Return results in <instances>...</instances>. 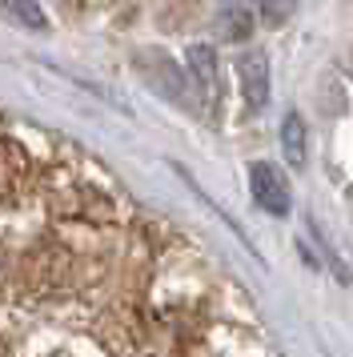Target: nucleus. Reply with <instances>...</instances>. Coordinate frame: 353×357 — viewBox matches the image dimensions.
<instances>
[{"label":"nucleus","mask_w":353,"mask_h":357,"mask_svg":"<svg viewBox=\"0 0 353 357\" xmlns=\"http://www.w3.org/2000/svg\"><path fill=\"white\" fill-rule=\"evenodd\" d=\"M189 68H193V81H197V89L205 93L209 109H217V105H221V81H217V52L209 49V45H193V49H189Z\"/></svg>","instance_id":"7ed1b4c3"},{"label":"nucleus","mask_w":353,"mask_h":357,"mask_svg":"<svg viewBox=\"0 0 353 357\" xmlns=\"http://www.w3.org/2000/svg\"><path fill=\"white\" fill-rule=\"evenodd\" d=\"M237 77H241V93H245V105L261 113L269 105V56L261 49H249L237 56Z\"/></svg>","instance_id":"f03ea898"},{"label":"nucleus","mask_w":353,"mask_h":357,"mask_svg":"<svg viewBox=\"0 0 353 357\" xmlns=\"http://www.w3.org/2000/svg\"><path fill=\"white\" fill-rule=\"evenodd\" d=\"M0 8H8L16 20H24L32 29H45V17H40V8H36L32 0H0Z\"/></svg>","instance_id":"39448f33"},{"label":"nucleus","mask_w":353,"mask_h":357,"mask_svg":"<svg viewBox=\"0 0 353 357\" xmlns=\"http://www.w3.org/2000/svg\"><path fill=\"white\" fill-rule=\"evenodd\" d=\"M249 185H253V201H257L265 213H273V217H285V213L293 209L289 181H285V173H281L277 165L257 161L253 169H249Z\"/></svg>","instance_id":"f257e3e1"},{"label":"nucleus","mask_w":353,"mask_h":357,"mask_svg":"<svg viewBox=\"0 0 353 357\" xmlns=\"http://www.w3.org/2000/svg\"><path fill=\"white\" fill-rule=\"evenodd\" d=\"M281 149H285V161L293 169H301L305 165V125L297 113L285 116V125H281Z\"/></svg>","instance_id":"20e7f679"},{"label":"nucleus","mask_w":353,"mask_h":357,"mask_svg":"<svg viewBox=\"0 0 353 357\" xmlns=\"http://www.w3.org/2000/svg\"><path fill=\"white\" fill-rule=\"evenodd\" d=\"M293 13V0H261V17L265 24H285Z\"/></svg>","instance_id":"423d86ee"}]
</instances>
